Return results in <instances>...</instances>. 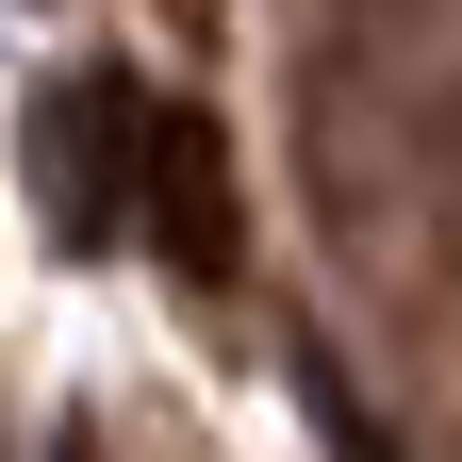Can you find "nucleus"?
Returning a JSON list of instances; mask_svg holds the SVG:
<instances>
[{
    "label": "nucleus",
    "instance_id": "f257e3e1",
    "mask_svg": "<svg viewBox=\"0 0 462 462\" xmlns=\"http://www.w3.org/2000/svg\"><path fill=\"white\" fill-rule=\"evenodd\" d=\"M149 116H165V99H133L116 67H83V83L33 99V199H50L67 248H99V231L133 215V182H149Z\"/></svg>",
    "mask_w": 462,
    "mask_h": 462
},
{
    "label": "nucleus",
    "instance_id": "f03ea898",
    "mask_svg": "<svg viewBox=\"0 0 462 462\" xmlns=\"http://www.w3.org/2000/svg\"><path fill=\"white\" fill-rule=\"evenodd\" d=\"M149 231H165V264H231V182H215V133L199 116H149Z\"/></svg>",
    "mask_w": 462,
    "mask_h": 462
}]
</instances>
